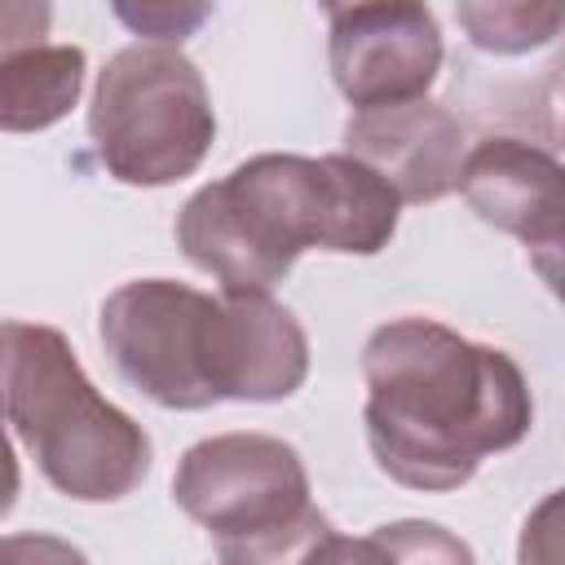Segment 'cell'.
I'll list each match as a JSON object with an SVG mask.
<instances>
[{"instance_id": "cell-1", "label": "cell", "mask_w": 565, "mask_h": 565, "mask_svg": "<svg viewBox=\"0 0 565 565\" xmlns=\"http://www.w3.org/2000/svg\"><path fill=\"white\" fill-rule=\"evenodd\" d=\"M366 446L411 490H459L490 455L525 441L534 397L521 366L437 318H393L362 349Z\"/></svg>"}, {"instance_id": "cell-2", "label": "cell", "mask_w": 565, "mask_h": 565, "mask_svg": "<svg viewBox=\"0 0 565 565\" xmlns=\"http://www.w3.org/2000/svg\"><path fill=\"white\" fill-rule=\"evenodd\" d=\"M402 194L358 154H256L203 185L177 212L181 256L221 291H269L318 252L375 256L388 247Z\"/></svg>"}, {"instance_id": "cell-3", "label": "cell", "mask_w": 565, "mask_h": 565, "mask_svg": "<svg viewBox=\"0 0 565 565\" xmlns=\"http://www.w3.org/2000/svg\"><path fill=\"white\" fill-rule=\"evenodd\" d=\"M102 344L115 371L154 406L282 402L309 375V340L269 291H194L137 278L106 296Z\"/></svg>"}, {"instance_id": "cell-4", "label": "cell", "mask_w": 565, "mask_h": 565, "mask_svg": "<svg viewBox=\"0 0 565 565\" xmlns=\"http://www.w3.org/2000/svg\"><path fill=\"white\" fill-rule=\"evenodd\" d=\"M4 415L44 481L79 503H115L150 472V437L84 375L62 331L4 322Z\"/></svg>"}, {"instance_id": "cell-5", "label": "cell", "mask_w": 565, "mask_h": 565, "mask_svg": "<svg viewBox=\"0 0 565 565\" xmlns=\"http://www.w3.org/2000/svg\"><path fill=\"white\" fill-rule=\"evenodd\" d=\"M181 512L207 530L225 561L327 556L331 521L309 499L296 446L269 433H221L194 441L172 477Z\"/></svg>"}, {"instance_id": "cell-6", "label": "cell", "mask_w": 565, "mask_h": 565, "mask_svg": "<svg viewBox=\"0 0 565 565\" xmlns=\"http://www.w3.org/2000/svg\"><path fill=\"white\" fill-rule=\"evenodd\" d=\"M88 132L106 172L124 185H172L190 177L216 137L212 93L172 44L119 49L93 88Z\"/></svg>"}, {"instance_id": "cell-7", "label": "cell", "mask_w": 565, "mask_h": 565, "mask_svg": "<svg viewBox=\"0 0 565 565\" xmlns=\"http://www.w3.org/2000/svg\"><path fill=\"white\" fill-rule=\"evenodd\" d=\"M327 22L331 79L353 110L428 97L441 71V31L428 0H353Z\"/></svg>"}, {"instance_id": "cell-8", "label": "cell", "mask_w": 565, "mask_h": 565, "mask_svg": "<svg viewBox=\"0 0 565 565\" xmlns=\"http://www.w3.org/2000/svg\"><path fill=\"white\" fill-rule=\"evenodd\" d=\"M344 150L371 163L402 203H437L459 190L463 124L428 97L358 106L344 124Z\"/></svg>"}, {"instance_id": "cell-9", "label": "cell", "mask_w": 565, "mask_h": 565, "mask_svg": "<svg viewBox=\"0 0 565 565\" xmlns=\"http://www.w3.org/2000/svg\"><path fill=\"white\" fill-rule=\"evenodd\" d=\"M459 194L486 225L512 234L525 252L565 230V163L530 141L490 137L468 150Z\"/></svg>"}, {"instance_id": "cell-10", "label": "cell", "mask_w": 565, "mask_h": 565, "mask_svg": "<svg viewBox=\"0 0 565 565\" xmlns=\"http://www.w3.org/2000/svg\"><path fill=\"white\" fill-rule=\"evenodd\" d=\"M84 88V49L31 44L4 53L0 66V124L9 132H40L57 124Z\"/></svg>"}, {"instance_id": "cell-11", "label": "cell", "mask_w": 565, "mask_h": 565, "mask_svg": "<svg viewBox=\"0 0 565 565\" xmlns=\"http://www.w3.org/2000/svg\"><path fill=\"white\" fill-rule=\"evenodd\" d=\"M455 18L490 57H521L565 31V0H455Z\"/></svg>"}, {"instance_id": "cell-12", "label": "cell", "mask_w": 565, "mask_h": 565, "mask_svg": "<svg viewBox=\"0 0 565 565\" xmlns=\"http://www.w3.org/2000/svg\"><path fill=\"white\" fill-rule=\"evenodd\" d=\"M216 0H110V13L150 44H181L207 18Z\"/></svg>"}, {"instance_id": "cell-13", "label": "cell", "mask_w": 565, "mask_h": 565, "mask_svg": "<svg viewBox=\"0 0 565 565\" xmlns=\"http://www.w3.org/2000/svg\"><path fill=\"white\" fill-rule=\"evenodd\" d=\"M516 556L525 565H552L565 561V490H552L521 525Z\"/></svg>"}, {"instance_id": "cell-14", "label": "cell", "mask_w": 565, "mask_h": 565, "mask_svg": "<svg viewBox=\"0 0 565 565\" xmlns=\"http://www.w3.org/2000/svg\"><path fill=\"white\" fill-rule=\"evenodd\" d=\"M53 4L49 0H4V53L44 44Z\"/></svg>"}, {"instance_id": "cell-15", "label": "cell", "mask_w": 565, "mask_h": 565, "mask_svg": "<svg viewBox=\"0 0 565 565\" xmlns=\"http://www.w3.org/2000/svg\"><path fill=\"white\" fill-rule=\"evenodd\" d=\"M530 256V265H534V274L547 282V291L561 300V309H565V230L556 234V238H547L543 247H534V252H525Z\"/></svg>"}, {"instance_id": "cell-16", "label": "cell", "mask_w": 565, "mask_h": 565, "mask_svg": "<svg viewBox=\"0 0 565 565\" xmlns=\"http://www.w3.org/2000/svg\"><path fill=\"white\" fill-rule=\"evenodd\" d=\"M318 4H322V13H335L340 4H353V0H318Z\"/></svg>"}]
</instances>
